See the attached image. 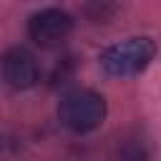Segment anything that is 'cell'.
<instances>
[{"label": "cell", "instance_id": "1", "mask_svg": "<svg viewBox=\"0 0 161 161\" xmlns=\"http://www.w3.org/2000/svg\"><path fill=\"white\" fill-rule=\"evenodd\" d=\"M58 116L63 121L65 128L75 131V133H88L93 128H98L106 118V101L103 96H98L96 91H70L60 98L58 106Z\"/></svg>", "mask_w": 161, "mask_h": 161}, {"label": "cell", "instance_id": "2", "mask_svg": "<svg viewBox=\"0 0 161 161\" xmlns=\"http://www.w3.org/2000/svg\"><path fill=\"white\" fill-rule=\"evenodd\" d=\"M156 45L148 38H128L123 43L111 45L101 55V65L111 75H136L153 60Z\"/></svg>", "mask_w": 161, "mask_h": 161}, {"label": "cell", "instance_id": "3", "mask_svg": "<svg viewBox=\"0 0 161 161\" xmlns=\"http://www.w3.org/2000/svg\"><path fill=\"white\" fill-rule=\"evenodd\" d=\"M73 30V18L60 8H45L35 13L28 23L30 38L40 48H58Z\"/></svg>", "mask_w": 161, "mask_h": 161}, {"label": "cell", "instance_id": "4", "mask_svg": "<svg viewBox=\"0 0 161 161\" xmlns=\"http://www.w3.org/2000/svg\"><path fill=\"white\" fill-rule=\"evenodd\" d=\"M3 75L13 88H30L40 78V68H38L35 55L18 45V48L5 50V55H3Z\"/></svg>", "mask_w": 161, "mask_h": 161}]
</instances>
